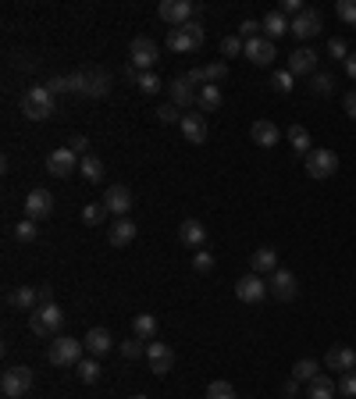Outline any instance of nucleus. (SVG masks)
I'll use <instances>...</instances> for the list:
<instances>
[{
    "mask_svg": "<svg viewBox=\"0 0 356 399\" xmlns=\"http://www.w3.org/2000/svg\"><path fill=\"white\" fill-rule=\"evenodd\" d=\"M22 115L29 122H47L54 115V93L47 86H33L22 93Z\"/></svg>",
    "mask_w": 356,
    "mask_h": 399,
    "instance_id": "nucleus-1",
    "label": "nucleus"
},
{
    "mask_svg": "<svg viewBox=\"0 0 356 399\" xmlns=\"http://www.w3.org/2000/svg\"><path fill=\"white\" fill-rule=\"evenodd\" d=\"M29 328H33V335L50 339V335H58V331L65 328V310H61L58 303H43V307H36V310L29 314Z\"/></svg>",
    "mask_w": 356,
    "mask_h": 399,
    "instance_id": "nucleus-2",
    "label": "nucleus"
},
{
    "mask_svg": "<svg viewBox=\"0 0 356 399\" xmlns=\"http://www.w3.org/2000/svg\"><path fill=\"white\" fill-rule=\"evenodd\" d=\"M72 93L100 100V97L111 93V75L100 72V68H93V72H75V75H72Z\"/></svg>",
    "mask_w": 356,
    "mask_h": 399,
    "instance_id": "nucleus-3",
    "label": "nucleus"
},
{
    "mask_svg": "<svg viewBox=\"0 0 356 399\" xmlns=\"http://www.w3.org/2000/svg\"><path fill=\"white\" fill-rule=\"evenodd\" d=\"M82 349H86V342H79V339H68V335H58V339L47 346V360H50L54 367H79V360H82Z\"/></svg>",
    "mask_w": 356,
    "mask_h": 399,
    "instance_id": "nucleus-4",
    "label": "nucleus"
},
{
    "mask_svg": "<svg viewBox=\"0 0 356 399\" xmlns=\"http://www.w3.org/2000/svg\"><path fill=\"white\" fill-rule=\"evenodd\" d=\"M164 47L175 50V54H193V50H200V47H203V26H200V22H189V26L171 29L168 40H164Z\"/></svg>",
    "mask_w": 356,
    "mask_h": 399,
    "instance_id": "nucleus-5",
    "label": "nucleus"
},
{
    "mask_svg": "<svg viewBox=\"0 0 356 399\" xmlns=\"http://www.w3.org/2000/svg\"><path fill=\"white\" fill-rule=\"evenodd\" d=\"M33 388V367H8L4 378H0V392H4V399H26Z\"/></svg>",
    "mask_w": 356,
    "mask_h": 399,
    "instance_id": "nucleus-6",
    "label": "nucleus"
},
{
    "mask_svg": "<svg viewBox=\"0 0 356 399\" xmlns=\"http://www.w3.org/2000/svg\"><path fill=\"white\" fill-rule=\"evenodd\" d=\"M129 54H132V72H136V75H139V72H153V65L161 61V47H157V40H150V36H136L132 47H129Z\"/></svg>",
    "mask_w": 356,
    "mask_h": 399,
    "instance_id": "nucleus-7",
    "label": "nucleus"
},
{
    "mask_svg": "<svg viewBox=\"0 0 356 399\" xmlns=\"http://www.w3.org/2000/svg\"><path fill=\"white\" fill-rule=\"evenodd\" d=\"M79 164H82V157L72 147H58V150L47 154V168H50L54 179H68L72 171H79Z\"/></svg>",
    "mask_w": 356,
    "mask_h": 399,
    "instance_id": "nucleus-8",
    "label": "nucleus"
},
{
    "mask_svg": "<svg viewBox=\"0 0 356 399\" xmlns=\"http://www.w3.org/2000/svg\"><path fill=\"white\" fill-rule=\"evenodd\" d=\"M338 171V154L335 150H310L306 154V175L310 179H331Z\"/></svg>",
    "mask_w": 356,
    "mask_h": 399,
    "instance_id": "nucleus-9",
    "label": "nucleus"
},
{
    "mask_svg": "<svg viewBox=\"0 0 356 399\" xmlns=\"http://www.w3.org/2000/svg\"><path fill=\"white\" fill-rule=\"evenodd\" d=\"M157 15L178 29V26H189V22H193L196 4H189V0H161V4H157Z\"/></svg>",
    "mask_w": 356,
    "mask_h": 399,
    "instance_id": "nucleus-10",
    "label": "nucleus"
},
{
    "mask_svg": "<svg viewBox=\"0 0 356 399\" xmlns=\"http://www.w3.org/2000/svg\"><path fill=\"white\" fill-rule=\"evenodd\" d=\"M267 289H271V296L281 299V303H288V299L299 296V282H296V275L285 271V267H278L274 275H267Z\"/></svg>",
    "mask_w": 356,
    "mask_h": 399,
    "instance_id": "nucleus-11",
    "label": "nucleus"
},
{
    "mask_svg": "<svg viewBox=\"0 0 356 399\" xmlns=\"http://www.w3.org/2000/svg\"><path fill=\"white\" fill-rule=\"evenodd\" d=\"M288 33H292L296 40H313V36H320V33H324V18H320V11L306 8L299 18H292Z\"/></svg>",
    "mask_w": 356,
    "mask_h": 399,
    "instance_id": "nucleus-12",
    "label": "nucleus"
},
{
    "mask_svg": "<svg viewBox=\"0 0 356 399\" xmlns=\"http://www.w3.org/2000/svg\"><path fill=\"white\" fill-rule=\"evenodd\" d=\"M242 58H246V61H253L257 68H267V65H274V58H278V47H274L267 36H257V40H246V50H242Z\"/></svg>",
    "mask_w": 356,
    "mask_h": 399,
    "instance_id": "nucleus-13",
    "label": "nucleus"
},
{
    "mask_svg": "<svg viewBox=\"0 0 356 399\" xmlns=\"http://www.w3.org/2000/svg\"><path fill=\"white\" fill-rule=\"evenodd\" d=\"M114 218H129V211L136 207V196H132V189L129 186H107V196L100 200Z\"/></svg>",
    "mask_w": 356,
    "mask_h": 399,
    "instance_id": "nucleus-14",
    "label": "nucleus"
},
{
    "mask_svg": "<svg viewBox=\"0 0 356 399\" xmlns=\"http://www.w3.org/2000/svg\"><path fill=\"white\" fill-rule=\"evenodd\" d=\"M267 292H271V289H267V278H264V275H253V271H249V275H242V278L235 282V296H239L242 303H260Z\"/></svg>",
    "mask_w": 356,
    "mask_h": 399,
    "instance_id": "nucleus-15",
    "label": "nucleus"
},
{
    "mask_svg": "<svg viewBox=\"0 0 356 399\" xmlns=\"http://www.w3.org/2000/svg\"><path fill=\"white\" fill-rule=\"evenodd\" d=\"M146 360H150V371H153L157 378H164V374L175 367V349H171L168 342H157V339H153V342L146 346Z\"/></svg>",
    "mask_w": 356,
    "mask_h": 399,
    "instance_id": "nucleus-16",
    "label": "nucleus"
},
{
    "mask_svg": "<svg viewBox=\"0 0 356 399\" xmlns=\"http://www.w3.org/2000/svg\"><path fill=\"white\" fill-rule=\"evenodd\" d=\"M54 214V196L47 193V189H33L29 196H26V218L29 221H43V218H50Z\"/></svg>",
    "mask_w": 356,
    "mask_h": 399,
    "instance_id": "nucleus-17",
    "label": "nucleus"
},
{
    "mask_svg": "<svg viewBox=\"0 0 356 399\" xmlns=\"http://www.w3.org/2000/svg\"><path fill=\"white\" fill-rule=\"evenodd\" d=\"M324 367H328V371H338V374L356 371V349H352V346H331V349L324 353Z\"/></svg>",
    "mask_w": 356,
    "mask_h": 399,
    "instance_id": "nucleus-18",
    "label": "nucleus"
},
{
    "mask_svg": "<svg viewBox=\"0 0 356 399\" xmlns=\"http://www.w3.org/2000/svg\"><path fill=\"white\" fill-rule=\"evenodd\" d=\"M136 232H139V228H136L132 218H114V221L107 225V243L122 250V246H129V243L136 239Z\"/></svg>",
    "mask_w": 356,
    "mask_h": 399,
    "instance_id": "nucleus-19",
    "label": "nucleus"
},
{
    "mask_svg": "<svg viewBox=\"0 0 356 399\" xmlns=\"http://www.w3.org/2000/svg\"><path fill=\"white\" fill-rule=\"evenodd\" d=\"M288 72L292 75H317V50L310 47H299L288 54Z\"/></svg>",
    "mask_w": 356,
    "mask_h": 399,
    "instance_id": "nucleus-20",
    "label": "nucleus"
},
{
    "mask_svg": "<svg viewBox=\"0 0 356 399\" xmlns=\"http://www.w3.org/2000/svg\"><path fill=\"white\" fill-rule=\"evenodd\" d=\"M168 90H171V104H175V107H193V104H196V93H200V90L189 83V75L171 79Z\"/></svg>",
    "mask_w": 356,
    "mask_h": 399,
    "instance_id": "nucleus-21",
    "label": "nucleus"
},
{
    "mask_svg": "<svg viewBox=\"0 0 356 399\" xmlns=\"http://www.w3.org/2000/svg\"><path fill=\"white\" fill-rule=\"evenodd\" d=\"M178 243L189 246V250H203V243H207V228H203V221H196V218L182 221V225H178Z\"/></svg>",
    "mask_w": 356,
    "mask_h": 399,
    "instance_id": "nucleus-22",
    "label": "nucleus"
},
{
    "mask_svg": "<svg viewBox=\"0 0 356 399\" xmlns=\"http://www.w3.org/2000/svg\"><path fill=\"white\" fill-rule=\"evenodd\" d=\"M178 129H182V136H185L193 147L207 143V118H203V115H185V118L178 122Z\"/></svg>",
    "mask_w": 356,
    "mask_h": 399,
    "instance_id": "nucleus-23",
    "label": "nucleus"
},
{
    "mask_svg": "<svg viewBox=\"0 0 356 399\" xmlns=\"http://www.w3.org/2000/svg\"><path fill=\"white\" fill-rule=\"evenodd\" d=\"M249 271H253V275H274V271H278V253H274L271 246L253 250V257H249Z\"/></svg>",
    "mask_w": 356,
    "mask_h": 399,
    "instance_id": "nucleus-24",
    "label": "nucleus"
},
{
    "mask_svg": "<svg viewBox=\"0 0 356 399\" xmlns=\"http://www.w3.org/2000/svg\"><path fill=\"white\" fill-rule=\"evenodd\" d=\"M249 136H253V143L257 147H274L278 139H281V132H278V125L274 122H267V118H260V122H253V129H249Z\"/></svg>",
    "mask_w": 356,
    "mask_h": 399,
    "instance_id": "nucleus-25",
    "label": "nucleus"
},
{
    "mask_svg": "<svg viewBox=\"0 0 356 399\" xmlns=\"http://www.w3.org/2000/svg\"><path fill=\"white\" fill-rule=\"evenodd\" d=\"M260 26H264V36L274 43V40H281V36L288 33V26H292V22H288V18L274 8V11H267V15H264V22H260Z\"/></svg>",
    "mask_w": 356,
    "mask_h": 399,
    "instance_id": "nucleus-26",
    "label": "nucleus"
},
{
    "mask_svg": "<svg viewBox=\"0 0 356 399\" xmlns=\"http://www.w3.org/2000/svg\"><path fill=\"white\" fill-rule=\"evenodd\" d=\"M82 342H86V349H90L93 356H104V353H111V346H114V339H111L107 328H90Z\"/></svg>",
    "mask_w": 356,
    "mask_h": 399,
    "instance_id": "nucleus-27",
    "label": "nucleus"
},
{
    "mask_svg": "<svg viewBox=\"0 0 356 399\" xmlns=\"http://www.w3.org/2000/svg\"><path fill=\"white\" fill-rule=\"evenodd\" d=\"M335 392H338V381L331 374H317L306 385V399H335Z\"/></svg>",
    "mask_w": 356,
    "mask_h": 399,
    "instance_id": "nucleus-28",
    "label": "nucleus"
},
{
    "mask_svg": "<svg viewBox=\"0 0 356 399\" xmlns=\"http://www.w3.org/2000/svg\"><path fill=\"white\" fill-rule=\"evenodd\" d=\"M196 107H200L203 115H214V111L221 107V86H200V93H196Z\"/></svg>",
    "mask_w": 356,
    "mask_h": 399,
    "instance_id": "nucleus-29",
    "label": "nucleus"
},
{
    "mask_svg": "<svg viewBox=\"0 0 356 399\" xmlns=\"http://www.w3.org/2000/svg\"><path fill=\"white\" fill-rule=\"evenodd\" d=\"M132 335L143 339V342H153V339H157V317H153V314H136V321H132Z\"/></svg>",
    "mask_w": 356,
    "mask_h": 399,
    "instance_id": "nucleus-30",
    "label": "nucleus"
},
{
    "mask_svg": "<svg viewBox=\"0 0 356 399\" xmlns=\"http://www.w3.org/2000/svg\"><path fill=\"white\" fill-rule=\"evenodd\" d=\"M11 303H15L18 310H36V307H40V292H36L33 285H18V289L11 292Z\"/></svg>",
    "mask_w": 356,
    "mask_h": 399,
    "instance_id": "nucleus-31",
    "label": "nucleus"
},
{
    "mask_svg": "<svg viewBox=\"0 0 356 399\" xmlns=\"http://www.w3.org/2000/svg\"><path fill=\"white\" fill-rule=\"evenodd\" d=\"M285 139L292 143V150H296L299 157H306V154H310V132H306L303 125H288V132H285Z\"/></svg>",
    "mask_w": 356,
    "mask_h": 399,
    "instance_id": "nucleus-32",
    "label": "nucleus"
},
{
    "mask_svg": "<svg viewBox=\"0 0 356 399\" xmlns=\"http://www.w3.org/2000/svg\"><path fill=\"white\" fill-rule=\"evenodd\" d=\"M317 374H320V363H317V360H310V356H306V360H296V363H292V378H296L299 385H303V381L310 385V381H313Z\"/></svg>",
    "mask_w": 356,
    "mask_h": 399,
    "instance_id": "nucleus-33",
    "label": "nucleus"
},
{
    "mask_svg": "<svg viewBox=\"0 0 356 399\" xmlns=\"http://www.w3.org/2000/svg\"><path fill=\"white\" fill-rule=\"evenodd\" d=\"M79 171H82V179H86V182H100V179H104V161L86 154V157H82V164H79Z\"/></svg>",
    "mask_w": 356,
    "mask_h": 399,
    "instance_id": "nucleus-34",
    "label": "nucleus"
},
{
    "mask_svg": "<svg viewBox=\"0 0 356 399\" xmlns=\"http://www.w3.org/2000/svg\"><path fill=\"white\" fill-rule=\"evenodd\" d=\"M310 90H313L317 97H331V93H335V79H331L328 72H317V75H310Z\"/></svg>",
    "mask_w": 356,
    "mask_h": 399,
    "instance_id": "nucleus-35",
    "label": "nucleus"
},
{
    "mask_svg": "<svg viewBox=\"0 0 356 399\" xmlns=\"http://www.w3.org/2000/svg\"><path fill=\"white\" fill-rule=\"evenodd\" d=\"M79 381H86V385H93V381H100V363H97V356H90V360H79Z\"/></svg>",
    "mask_w": 356,
    "mask_h": 399,
    "instance_id": "nucleus-36",
    "label": "nucleus"
},
{
    "mask_svg": "<svg viewBox=\"0 0 356 399\" xmlns=\"http://www.w3.org/2000/svg\"><path fill=\"white\" fill-rule=\"evenodd\" d=\"M207 399H239V395H235L232 381H221V378H217V381L207 385Z\"/></svg>",
    "mask_w": 356,
    "mask_h": 399,
    "instance_id": "nucleus-37",
    "label": "nucleus"
},
{
    "mask_svg": "<svg viewBox=\"0 0 356 399\" xmlns=\"http://www.w3.org/2000/svg\"><path fill=\"white\" fill-rule=\"evenodd\" d=\"M203 72H207V83L210 86H221L228 79V65L225 61H210V65H203Z\"/></svg>",
    "mask_w": 356,
    "mask_h": 399,
    "instance_id": "nucleus-38",
    "label": "nucleus"
},
{
    "mask_svg": "<svg viewBox=\"0 0 356 399\" xmlns=\"http://www.w3.org/2000/svg\"><path fill=\"white\" fill-rule=\"evenodd\" d=\"M136 86H139L146 97H153V93H161V86H164V83H161L153 72H139V75H136Z\"/></svg>",
    "mask_w": 356,
    "mask_h": 399,
    "instance_id": "nucleus-39",
    "label": "nucleus"
},
{
    "mask_svg": "<svg viewBox=\"0 0 356 399\" xmlns=\"http://www.w3.org/2000/svg\"><path fill=\"white\" fill-rule=\"evenodd\" d=\"M193 271L196 275H210L214 271V253L210 250H196L193 253Z\"/></svg>",
    "mask_w": 356,
    "mask_h": 399,
    "instance_id": "nucleus-40",
    "label": "nucleus"
},
{
    "mask_svg": "<svg viewBox=\"0 0 356 399\" xmlns=\"http://www.w3.org/2000/svg\"><path fill=\"white\" fill-rule=\"evenodd\" d=\"M107 214H111V211H107L104 203H90V207L82 211V221H86V225H104Z\"/></svg>",
    "mask_w": 356,
    "mask_h": 399,
    "instance_id": "nucleus-41",
    "label": "nucleus"
},
{
    "mask_svg": "<svg viewBox=\"0 0 356 399\" xmlns=\"http://www.w3.org/2000/svg\"><path fill=\"white\" fill-rule=\"evenodd\" d=\"M36 235H40L36 221H29V218H26V221H18V225H15V239H18V243H36Z\"/></svg>",
    "mask_w": 356,
    "mask_h": 399,
    "instance_id": "nucleus-42",
    "label": "nucleus"
},
{
    "mask_svg": "<svg viewBox=\"0 0 356 399\" xmlns=\"http://www.w3.org/2000/svg\"><path fill=\"white\" fill-rule=\"evenodd\" d=\"M335 15H338L345 26L356 29V0H338V4H335Z\"/></svg>",
    "mask_w": 356,
    "mask_h": 399,
    "instance_id": "nucleus-43",
    "label": "nucleus"
},
{
    "mask_svg": "<svg viewBox=\"0 0 356 399\" xmlns=\"http://www.w3.org/2000/svg\"><path fill=\"white\" fill-rule=\"evenodd\" d=\"M242 50H246L242 36H225V40H221V54H225V58H239Z\"/></svg>",
    "mask_w": 356,
    "mask_h": 399,
    "instance_id": "nucleus-44",
    "label": "nucleus"
},
{
    "mask_svg": "<svg viewBox=\"0 0 356 399\" xmlns=\"http://www.w3.org/2000/svg\"><path fill=\"white\" fill-rule=\"evenodd\" d=\"M338 395H345V399L356 395V371H345V374L338 378Z\"/></svg>",
    "mask_w": 356,
    "mask_h": 399,
    "instance_id": "nucleus-45",
    "label": "nucleus"
},
{
    "mask_svg": "<svg viewBox=\"0 0 356 399\" xmlns=\"http://www.w3.org/2000/svg\"><path fill=\"white\" fill-rule=\"evenodd\" d=\"M260 33H264V26H260L257 18H246V22L239 26V36H242V43H246V40H257Z\"/></svg>",
    "mask_w": 356,
    "mask_h": 399,
    "instance_id": "nucleus-46",
    "label": "nucleus"
},
{
    "mask_svg": "<svg viewBox=\"0 0 356 399\" xmlns=\"http://www.w3.org/2000/svg\"><path fill=\"white\" fill-rule=\"evenodd\" d=\"M157 118H161L164 125H175V122H182L185 115H182V107H175V104H164V107L157 111Z\"/></svg>",
    "mask_w": 356,
    "mask_h": 399,
    "instance_id": "nucleus-47",
    "label": "nucleus"
},
{
    "mask_svg": "<svg viewBox=\"0 0 356 399\" xmlns=\"http://www.w3.org/2000/svg\"><path fill=\"white\" fill-rule=\"evenodd\" d=\"M118 349H122V356H125V360H136V356H143V339H136V335H132V339H129V342H122Z\"/></svg>",
    "mask_w": 356,
    "mask_h": 399,
    "instance_id": "nucleus-48",
    "label": "nucleus"
},
{
    "mask_svg": "<svg viewBox=\"0 0 356 399\" xmlns=\"http://www.w3.org/2000/svg\"><path fill=\"white\" fill-rule=\"evenodd\" d=\"M278 11H281V15H285V18L292 22V18H299V15H303L306 8L299 4V0H281V4H278Z\"/></svg>",
    "mask_w": 356,
    "mask_h": 399,
    "instance_id": "nucleus-49",
    "label": "nucleus"
},
{
    "mask_svg": "<svg viewBox=\"0 0 356 399\" xmlns=\"http://www.w3.org/2000/svg\"><path fill=\"white\" fill-rule=\"evenodd\" d=\"M278 93H292V72L285 68V72H274V83H271Z\"/></svg>",
    "mask_w": 356,
    "mask_h": 399,
    "instance_id": "nucleus-50",
    "label": "nucleus"
},
{
    "mask_svg": "<svg viewBox=\"0 0 356 399\" xmlns=\"http://www.w3.org/2000/svg\"><path fill=\"white\" fill-rule=\"evenodd\" d=\"M328 54H331V58H338V61H345V58H349L345 40H338V36H335V40H328Z\"/></svg>",
    "mask_w": 356,
    "mask_h": 399,
    "instance_id": "nucleus-51",
    "label": "nucleus"
},
{
    "mask_svg": "<svg viewBox=\"0 0 356 399\" xmlns=\"http://www.w3.org/2000/svg\"><path fill=\"white\" fill-rule=\"evenodd\" d=\"M47 90H50V93H68V90H72V75H54Z\"/></svg>",
    "mask_w": 356,
    "mask_h": 399,
    "instance_id": "nucleus-52",
    "label": "nucleus"
},
{
    "mask_svg": "<svg viewBox=\"0 0 356 399\" xmlns=\"http://www.w3.org/2000/svg\"><path fill=\"white\" fill-rule=\"evenodd\" d=\"M342 107H345V115H349V118H356V86H352L349 93H345V100H342Z\"/></svg>",
    "mask_w": 356,
    "mask_h": 399,
    "instance_id": "nucleus-53",
    "label": "nucleus"
},
{
    "mask_svg": "<svg viewBox=\"0 0 356 399\" xmlns=\"http://www.w3.org/2000/svg\"><path fill=\"white\" fill-rule=\"evenodd\" d=\"M68 147H72V150H75L79 157H86V150H90V139H86V136H75V139H72Z\"/></svg>",
    "mask_w": 356,
    "mask_h": 399,
    "instance_id": "nucleus-54",
    "label": "nucleus"
},
{
    "mask_svg": "<svg viewBox=\"0 0 356 399\" xmlns=\"http://www.w3.org/2000/svg\"><path fill=\"white\" fill-rule=\"evenodd\" d=\"M189 83H193V86H210V83H207V72H203V68H193V72H189Z\"/></svg>",
    "mask_w": 356,
    "mask_h": 399,
    "instance_id": "nucleus-55",
    "label": "nucleus"
},
{
    "mask_svg": "<svg viewBox=\"0 0 356 399\" xmlns=\"http://www.w3.org/2000/svg\"><path fill=\"white\" fill-rule=\"evenodd\" d=\"M281 392H285V399H296V395H299V381H296V378H288V381L281 385Z\"/></svg>",
    "mask_w": 356,
    "mask_h": 399,
    "instance_id": "nucleus-56",
    "label": "nucleus"
},
{
    "mask_svg": "<svg viewBox=\"0 0 356 399\" xmlns=\"http://www.w3.org/2000/svg\"><path fill=\"white\" fill-rule=\"evenodd\" d=\"M36 292H40V307L43 303H54V285H40Z\"/></svg>",
    "mask_w": 356,
    "mask_h": 399,
    "instance_id": "nucleus-57",
    "label": "nucleus"
},
{
    "mask_svg": "<svg viewBox=\"0 0 356 399\" xmlns=\"http://www.w3.org/2000/svg\"><path fill=\"white\" fill-rule=\"evenodd\" d=\"M342 65H345V75H349V79L356 83V54H349V58H345Z\"/></svg>",
    "mask_w": 356,
    "mask_h": 399,
    "instance_id": "nucleus-58",
    "label": "nucleus"
},
{
    "mask_svg": "<svg viewBox=\"0 0 356 399\" xmlns=\"http://www.w3.org/2000/svg\"><path fill=\"white\" fill-rule=\"evenodd\" d=\"M132 399H150V395H132Z\"/></svg>",
    "mask_w": 356,
    "mask_h": 399,
    "instance_id": "nucleus-59",
    "label": "nucleus"
}]
</instances>
